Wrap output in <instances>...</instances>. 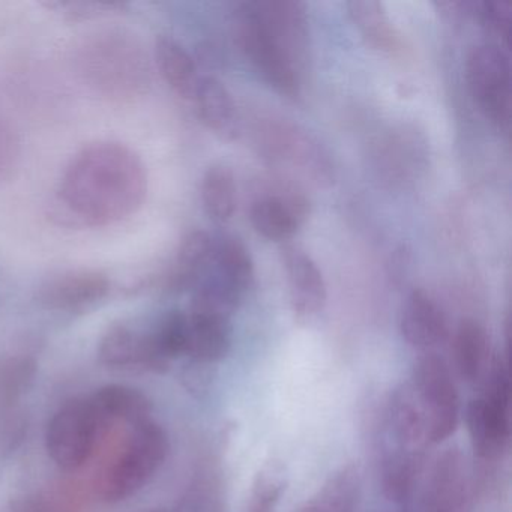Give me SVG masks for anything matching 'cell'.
Listing matches in <instances>:
<instances>
[{
	"label": "cell",
	"mask_w": 512,
	"mask_h": 512,
	"mask_svg": "<svg viewBox=\"0 0 512 512\" xmlns=\"http://www.w3.org/2000/svg\"><path fill=\"white\" fill-rule=\"evenodd\" d=\"M148 193L139 155L116 142H95L74 155L59 185V206L86 226H109L136 214Z\"/></svg>",
	"instance_id": "obj_1"
},
{
	"label": "cell",
	"mask_w": 512,
	"mask_h": 512,
	"mask_svg": "<svg viewBox=\"0 0 512 512\" xmlns=\"http://www.w3.org/2000/svg\"><path fill=\"white\" fill-rule=\"evenodd\" d=\"M239 44L263 79L295 97L308 56L305 7L292 0L248 2L236 16Z\"/></svg>",
	"instance_id": "obj_2"
},
{
	"label": "cell",
	"mask_w": 512,
	"mask_h": 512,
	"mask_svg": "<svg viewBox=\"0 0 512 512\" xmlns=\"http://www.w3.org/2000/svg\"><path fill=\"white\" fill-rule=\"evenodd\" d=\"M430 445L424 418L410 385L395 389L379 425V479L389 506H407Z\"/></svg>",
	"instance_id": "obj_3"
},
{
	"label": "cell",
	"mask_w": 512,
	"mask_h": 512,
	"mask_svg": "<svg viewBox=\"0 0 512 512\" xmlns=\"http://www.w3.org/2000/svg\"><path fill=\"white\" fill-rule=\"evenodd\" d=\"M169 451L166 433L149 421L134 425L121 445L101 464L95 491L104 502H121L140 490L163 464Z\"/></svg>",
	"instance_id": "obj_4"
},
{
	"label": "cell",
	"mask_w": 512,
	"mask_h": 512,
	"mask_svg": "<svg viewBox=\"0 0 512 512\" xmlns=\"http://www.w3.org/2000/svg\"><path fill=\"white\" fill-rule=\"evenodd\" d=\"M466 422L479 463L484 466L499 463L511 439L509 371L508 362L502 356L491 361L481 391L467 406Z\"/></svg>",
	"instance_id": "obj_5"
},
{
	"label": "cell",
	"mask_w": 512,
	"mask_h": 512,
	"mask_svg": "<svg viewBox=\"0 0 512 512\" xmlns=\"http://www.w3.org/2000/svg\"><path fill=\"white\" fill-rule=\"evenodd\" d=\"M424 418L428 440L445 442L460 422V397L448 362L437 352L421 353L409 383Z\"/></svg>",
	"instance_id": "obj_6"
},
{
	"label": "cell",
	"mask_w": 512,
	"mask_h": 512,
	"mask_svg": "<svg viewBox=\"0 0 512 512\" xmlns=\"http://www.w3.org/2000/svg\"><path fill=\"white\" fill-rule=\"evenodd\" d=\"M106 431L89 398H74L47 425V452L61 469L73 472L91 460Z\"/></svg>",
	"instance_id": "obj_7"
},
{
	"label": "cell",
	"mask_w": 512,
	"mask_h": 512,
	"mask_svg": "<svg viewBox=\"0 0 512 512\" xmlns=\"http://www.w3.org/2000/svg\"><path fill=\"white\" fill-rule=\"evenodd\" d=\"M466 80L476 106L500 128L511 119V62L508 53L494 43L479 44L466 61Z\"/></svg>",
	"instance_id": "obj_8"
},
{
	"label": "cell",
	"mask_w": 512,
	"mask_h": 512,
	"mask_svg": "<svg viewBox=\"0 0 512 512\" xmlns=\"http://www.w3.org/2000/svg\"><path fill=\"white\" fill-rule=\"evenodd\" d=\"M472 478L457 446L437 455L422 481L416 512H472Z\"/></svg>",
	"instance_id": "obj_9"
},
{
	"label": "cell",
	"mask_w": 512,
	"mask_h": 512,
	"mask_svg": "<svg viewBox=\"0 0 512 512\" xmlns=\"http://www.w3.org/2000/svg\"><path fill=\"white\" fill-rule=\"evenodd\" d=\"M310 205L304 194L293 188H280L257 197L250 208L254 229L269 241H287L304 223Z\"/></svg>",
	"instance_id": "obj_10"
},
{
	"label": "cell",
	"mask_w": 512,
	"mask_h": 512,
	"mask_svg": "<svg viewBox=\"0 0 512 512\" xmlns=\"http://www.w3.org/2000/svg\"><path fill=\"white\" fill-rule=\"evenodd\" d=\"M110 281L97 271H65L53 275L40 289V301L44 307L55 311H82L106 298Z\"/></svg>",
	"instance_id": "obj_11"
},
{
	"label": "cell",
	"mask_w": 512,
	"mask_h": 512,
	"mask_svg": "<svg viewBox=\"0 0 512 512\" xmlns=\"http://www.w3.org/2000/svg\"><path fill=\"white\" fill-rule=\"evenodd\" d=\"M400 331L406 343L421 353L436 352L449 337L448 320L424 290L407 296L400 314Z\"/></svg>",
	"instance_id": "obj_12"
},
{
	"label": "cell",
	"mask_w": 512,
	"mask_h": 512,
	"mask_svg": "<svg viewBox=\"0 0 512 512\" xmlns=\"http://www.w3.org/2000/svg\"><path fill=\"white\" fill-rule=\"evenodd\" d=\"M283 265L289 286L290 304L296 316L310 319L326 304V283L322 271L305 251L289 247L283 250Z\"/></svg>",
	"instance_id": "obj_13"
},
{
	"label": "cell",
	"mask_w": 512,
	"mask_h": 512,
	"mask_svg": "<svg viewBox=\"0 0 512 512\" xmlns=\"http://www.w3.org/2000/svg\"><path fill=\"white\" fill-rule=\"evenodd\" d=\"M101 364L110 368H142L158 373V364L152 355L148 332H139L119 323L101 338L98 349Z\"/></svg>",
	"instance_id": "obj_14"
},
{
	"label": "cell",
	"mask_w": 512,
	"mask_h": 512,
	"mask_svg": "<svg viewBox=\"0 0 512 512\" xmlns=\"http://www.w3.org/2000/svg\"><path fill=\"white\" fill-rule=\"evenodd\" d=\"M37 376V362L29 356L0 359V427L28 421L23 398Z\"/></svg>",
	"instance_id": "obj_15"
},
{
	"label": "cell",
	"mask_w": 512,
	"mask_h": 512,
	"mask_svg": "<svg viewBox=\"0 0 512 512\" xmlns=\"http://www.w3.org/2000/svg\"><path fill=\"white\" fill-rule=\"evenodd\" d=\"M232 346V326L229 319L190 311L187 314L185 355L203 364L226 358Z\"/></svg>",
	"instance_id": "obj_16"
},
{
	"label": "cell",
	"mask_w": 512,
	"mask_h": 512,
	"mask_svg": "<svg viewBox=\"0 0 512 512\" xmlns=\"http://www.w3.org/2000/svg\"><path fill=\"white\" fill-rule=\"evenodd\" d=\"M92 407L106 430L119 422L134 425L149 421L152 404L149 398L130 386L110 385L98 389L91 398Z\"/></svg>",
	"instance_id": "obj_17"
},
{
	"label": "cell",
	"mask_w": 512,
	"mask_h": 512,
	"mask_svg": "<svg viewBox=\"0 0 512 512\" xmlns=\"http://www.w3.org/2000/svg\"><path fill=\"white\" fill-rule=\"evenodd\" d=\"M452 359L461 379L469 383L484 379L490 368V338L481 323L476 320H461L452 338Z\"/></svg>",
	"instance_id": "obj_18"
},
{
	"label": "cell",
	"mask_w": 512,
	"mask_h": 512,
	"mask_svg": "<svg viewBox=\"0 0 512 512\" xmlns=\"http://www.w3.org/2000/svg\"><path fill=\"white\" fill-rule=\"evenodd\" d=\"M212 274L221 283L244 296L254 283V263L250 251L241 239L223 235L214 239L212 247Z\"/></svg>",
	"instance_id": "obj_19"
},
{
	"label": "cell",
	"mask_w": 512,
	"mask_h": 512,
	"mask_svg": "<svg viewBox=\"0 0 512 512\" xmlns=\"http://www.w3.org/2000/svg\"><path fill=\"white\" fill-rule=\"evenodd\" d=\"M203 124L224 139L235 134L238 112L229 89L214 77H203L193 95Z\"/></svg>",
	"instance_id": "obj_20"
},
{
	"label": "cell",
	"mask_w": 512,
	"mask_h": 512,
	"mask_svg": "<svg viewBox=\"0 0 512 512\" xmlns=\"http://www.w3.org/2000/svg\"><path fill=\"white\" fill-rule=\"evenodd\" d=\"M361 499V475L353 464L335 470L325 484L296 512H356Z\"/></svg>",
	"instance_id": "obj_21"
},
{
	"label": "cell",
	"mask_w": 512,
	"mask_h": 512,
	"mask_svg": "<svg viewBox=\"0 0 512 512\" xmlns=\"http://www.w3.org/2000/svg\"><path fill=\"white\" fill-rule=\"evenodd\" d=\"M155 61L167 85L182 98H193L199 85L196 62L175 38L161 35L155 41Z\"/></svg>",
	"instance_id": "obj_22"
},
{
	"label": "cell",
	"mask_w": 512,
	"mask_h": 512,
	"mask_svg": "<svg viewBox=\"0 0 512 512\" xmlns=\"http://www.w3.org/2000/svg\"><path fill=\"white\" fill-rule=\"evenodd\" d=\"M212 247L214 239L203 230L188 233L176 251L175 262L169 275L170 287L182 290L196 286L211 263Z\"/></svg>",
	"instance_id": "obj_23"
},
{
	"label": "cell",
	"mask_w": 512,
	"mask_h": 512,
	"mask_svg": "<svg viewBox=\"0 0 512 512\" xmlns=\"http://www.w3.org/2000/svg\"><path fill=\"white\" fill-rule=\"evenodd\" d=\"M200 197L206 214L217 221L226 223L233 217L238 202V188L235 175L224 164H212L202 178Z\"/></svg>",
	"instance_id": "obj_24"
},
{
	"label": "cell",
	"mask_w": 512,
	"mask_h": 512,
	"mask_svg": "<svg viewBox=\"0 0 512 512\" xmlns=\"http://www.w3.org/2000/svg\"><path fill=\"white\" fill-rule=\"evenodd\" d=\"M347 8L350 19L371 46L388 52L397 49L400 38L389 19L385 5L376 0H353Z\"/></svg>",
	"instance_id": "obj_25"
},
{
	"label": "cell",
	"mask_w": 512,
	"mask_h": 512,
	"mask_svg": "<svg viewBox=\"0 0 512 512\" xmlns=\"http://www.w3.org/2000/svg\"><path fill=\"white\" fill-rule=\"evenodd\" d=\"M8 512H80L79 500L71 490L28 497L14 503Z\"/></svg>",
	"instance_id": "obj_26"
},
{
	"label": "cell",
	"mask_w": 512,
	"mask_h": 512,
	"mask_svg": "<svg viewBox=\"0 0 512 512\" xmlns=\"http://www.w3.org/2000/svg\"><path fill=\"white\" fill-rule=\"evenodd\" d=\"M479 17L488 31L508 40L511 34L512 5L508 0H485L478 5Z\"/></svg>",
	"instance_id": "obj_27"
},
{
	"label": "cell",
	"mask_w": 512,
	"mask_h": 512,
	"mask_svg": "<svg viewBox=\"0 0 512 512\" xmlns=\"http://www.w3.org/2000/svg\"><path fill=\"white\" fill-rule=\"evenodd\" d=\"M281 494H283V481L278 476H260L251 494L247 512H277Z\"/></svg>",
	"instance_id": "obj_28"
},
{
	"label": "cell",
	"mask_w": 512,
	"mask_h": 512,
	"mask_svg": "<svg viewBox=\"0 0 512 512\" xmlns=\"http://www.w3.org/2000/svg\"><path fill=\"white\" fill-rule=\"evenodd\" d=\"M50 8L73 17V19H92V17L106 16L112 11L119 10V4H98V2H53Z\"/></svg>",
	"instance_id": "obj_29"
},
{
	"label": "cell",
	"mask_w": 512,
	"mask_h": 512,
	"mask_svg": "<svg viewBox=\"0 0 512 512\" xmlns=\"http://www.w3.org/2000/svg\"><path fill=\"white\" fill-rule=\"evenodd\" d=\"M19 157V139L13 128L0 119V181L11 175Z\"/></svg>",
	"instance_id": "obj_30"
},
{
	"label": "cell",
	"mask_w": 512,
	"mask_h": 512,
	"mask_svg": "<svg viewBox=\"0 0 512 512\" xmlns=\"http://www.w3.org/2000/svg\"><path fill=\"white\" fill-rule=\"evenodd\" d=\"M386 512H410L409 505L407 506H388Z\"/></svg>",
	"instance_id": "obj_31"
},
{
	"label": "cell",
	"mask_w": 512,
	"mask_h": 512,
	"mask_svg": "<svg viewBox=\"0 0 512 512\" xmlns=\"http://www.w3.org/2000/svg\"><path fill=\"white\" fill-rule=\"evenodd\" d=\"M151 512H164V511H151Z\"/></svg>",
	"instance_id": "obj_32"
}]
</instances>
